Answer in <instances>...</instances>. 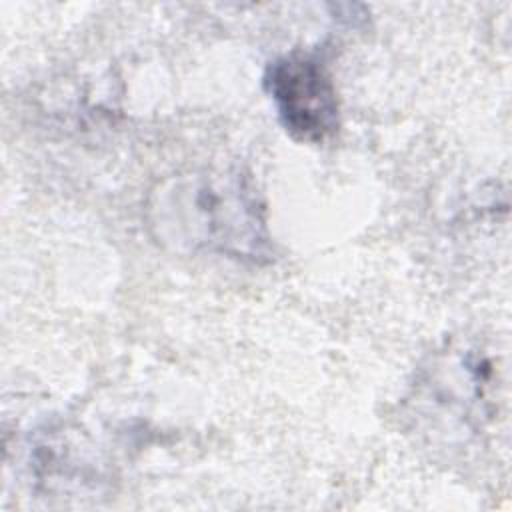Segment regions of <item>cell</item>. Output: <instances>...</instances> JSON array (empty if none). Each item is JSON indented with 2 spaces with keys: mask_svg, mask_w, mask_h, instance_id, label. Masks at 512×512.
<instances>
[{
  "mask_svg": "<svg viewBox=\"0 0 512 512\" xmlns=\"http://www.w3.org/2000/svg\"><path fill=\"white\" fill-rule=\"evenodd\" d=\"M146 224L174 252L254 266L274 256L266 204L240 166L208 164L164 178L148 194Z\"/></svg>",
  "mask_w": 512,
  "mask_h": 512,
  "instance_id": "cell-1",
  "label": "cell"
},
{
  "mask_svg": "<svg viewBox=\"0 0 512 512\" xmlns=\"http://www.w3.org/2000/svg\"><path fill=\"white\" fill-rule=\"evenodd\" d=\"M488 360L472 348H448L424 366L412 384L408 416L432 446H464L486 416Z\"/></svg>",
  "mask_w": 512,
  "mask_h": 512,
  "instance_id": "cell-2",
  "label": "cell"
},
{
  "mask_svg": "<svg viewBox=\"0 0 512 512\" xmlns=\"http://www.w3.org/2000/svg\"><path fill=\"white\" fill-rule=\"evenodd\" d=\"M262 80L288 136L304 144H322L338 132V94L320 52H286L266 66Z\"/></svg>",
  "mask_w": 512,
  "mask_h": 512,
  "instance_id": "cell-3",
  "label": "cell"
}]
</instances>
